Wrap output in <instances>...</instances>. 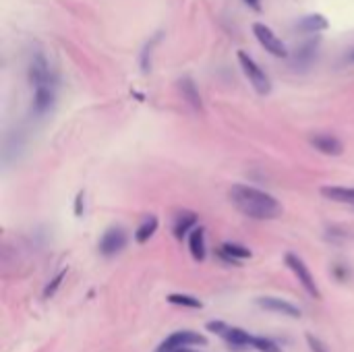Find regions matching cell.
<instances>
[{
	"mask_svg": "<svg viewBox=\"0 0 354 352\" xmlns=\"http://www.w3.org/2000/svg\"><path fill=\"white\" fill-rule=\"evenodd\" d=\"M299 29L305 33H319L324 29H328V19L324 15H307L299 21Z\"/></svg>",
	"mask_w": 354,
	"mask_h": 352,
	"instance_id": "obj_16",
	"label": "cell"
},
{
	"mask_svg": "<svg viewBox=\"0 0 354 352\" xmlns=\"http://www.w3.org/2000/svg\"><path fill=\"white\" fill-rule=\"evenodd\" d=\"M228 197L241 214L253 220H274L282 214V205L276 197L249 185H232Z\"/></svg>",
	"mask_w": 354,
	"mask_h": 352,
	"instance_id": "obj_1",
	"label": "cell"
},
{
	"mask_svg": "<svg viewBox=\"0 0 354 352\" xmlns=\"http://www.w3.org/2000/svg\"><path fill=\"white\" fill-rule=\"evenodd\" d=\"M220 255L226 259V261H234V259H247L251 257V251L241 247V245H234V243H226L222 249H220Z\"/></svg>",
	"mask_w": 354,
	"mask_h": 352,
	"instance_id": "obj_19",
	"label": "cell"
},
{
	"mask_svg": "<svg viewBox=\"0 0 354 352\" xmlns=\"http://www.w3.org/2000/svg\"><path fill=\"white\" fill-rule=\"evenodd\" d=\"M253 33H255L257 41L266 48V52H270L272 56H276V58H286L288 56V48L284 46V41L266 23H255Z\"/></svg>",
	"mask_w": 354,
	"mask_h": 352,
	"instance_id": "obj_4",
	"label": "cell"
},
{
	"mask_svg": "<svg viewBox=\"0 0 354 352\" xmlns=\"http://www.w3.org/2000/svg\"><path fill=\"white\" fill-rule=\"evenodd\" d=\"M307 342H309L311 352H328V349L324 346V342H322L319 338H315L313 334H307Z\"/></svg>",
	"mask_w": 354,
	"mask_h": 352,
	"instance_id": "obj_24",
	"label": "cell"
},
{
	"mask_svg": "<svg viewBox=\"0 0 354 352\" xmlns=\"http://www.w3.org/2000/svg\"><path fill=\"white\" fill-rule=\"evenodd\" d=\"M158 41V37L151 41V44H147L145 46V50H143V54H141V68H143V73H149L151 71V50H153V44Z\"/></svg>",
	"mask_w": 354,
	"mask_h": 352,
	"instance_id": "obj_22",
	"label": "cell"
},
{
	"mask_svg": "<svg viewBox=\"0 0 354 352\" xmlns=\"http://www.w3.org/2000/svg\"><path fill=\"white\" fill-rule=\"evenodd\" d=\"M83 207H85V193H79L77 199H75V214L81 216L83 214Z\"/></svg>",
	"mask_w": 354,
	"mask_h": 352,
	"instance_id": "obj_25",
	"label": "cell"
},
{
	"mask_svg": "<svg viewBox=\"0 0 354 352\" xmlns=\"http://www.w3.org/2000/svg\"><path fill=\"white\" fill-rule=\"evenodd\" d=\"M66 276V272H60V274H56L54 276V280L46 286V290H44V297H52L54 293H56V288L60 286V282H62V278Z\"/></svg>",
	"mask_w": 354,
	"mask_h": 352,
	"instance_id": "obj_23",
	"label": "cell"
},
{
	"mask_svg": "<svg viewBox=\"0 0 354 352\" xmlns=\"http://www.w3.org/2000/svg\"><path fill=\"white\" fill-rule=\"evenodd\" d=\"M156 230H158V218H156V216H149V218H145V220L141 222V226L137 228L135 241L143 245V243H147V241L156 234Z\"/></svg>",
	"mask_w": 354,
	"mask_h": 352,
	"instance_id": "obj_18",
	"label": "cell"
},
{
	"mask_svg": "<svg viewBox=\"0 0 354 352\" xmlns=\"http://www.w3.org/2000/svg\"><path fill=\"white\" fill-rule=\"evenodd\" d=\"M239 62H241V68H243L245 77L251 81L253 89H255L259 95H268V93L272 91V81H270V77L266 75V71H263L247 52H243V50H239Z\"/></svg>",
	"mask_w": 354,
	"mask_h": 352,
	"instance_id": "obj_2",
	"label": "cell"
},
{
	"mask_svg": "<svg viewBox=\"0 0 354 352\" xmlns=\"http://www.w3.org/2000/svg\"><path fill=\"white\" fill-rule=\"evenodd\" d=\"M207 330L214 332V334H218V336H222L226 342H230L234 346H247V344L251 346V340H253L251 334H247V332H243L239 328L226 326L224 322H209L207 324Z\"/></svg>",
	"mask_w": 354,
	"mask_h": 352,
	"instance_id": "obj_9",
	"label": "cell"
},
{
	"mask_svg": "<svg viewBox=\"0 0 354 352\" xmlns=\"http://www.w3.org/2000/svg\"><path fill=\"white\" fill-rule=\"evenodd\" d=\"M249 6H253V8H259V0H245Z\"/></svg>",
	"mask_w": 354,
	"mask_h": 352,
	"instance_id": "obj_26",
	"label": "cell"
},
{
	"mask_svg": "<svg viewBox=\"0 0 354 352\" xmlns=\"http://www.w3.org/2000/svg\"><path fill=\"white\" fill-rule=\"evenodd\" d=\"M189 251H191L193 259H197V261L205 259V230L203 228H195L189 234Z\"/></svg>",
	"mask_w": 354,
	"mask_h": 352,
	"instance_id": "obj_15",
	"label": "cell"
},
{
	"mask_svg": "<svg viewBox=\"0 0 354 352\" xmlns=\"http://www.w3.org/2000/svg\"><path fill=\"white\" fill-rule=\"evenodd\" d=\"M286 266L295 272V276L299 278V282L303 284V288H305L311 297H315V299L322 297V295H319V288H317V284H315L313 274L309 272V268L305 266V261H303L301 257H297L295 253H288V255H286Z\"/></svg>",
	"mask_w": 354,
	"mask_h": 352,
	"instance_id": "obj_7",
	"label": "cell"
},
{
	"mask_svg": "<svg viewBox=\"0 0 354 352\" xmlns=\"http://www.w3.org/2000/svg\"><path fill=\"white\" fill-rule=\"evenodd\" d=\"M309 143L326 156H342L344 151V143L336 135H330V133H315L309 137Z\"/></svg>",
	"mask_w": 354,
	"mask_h": 352,
	"instance_id": "obj_10",
	"label": "cell"
},
{
	"mask_svg": "<svg viewBox=\"0 0 354 352\" xmlns=\"http://www.w3.org/2000/svg\"><path fill=\"white\" fill-rule=\"evenodd\" d=\"M176 352H193V351H189V349H180V351H176Z\"/></svg>",
	"mask_w": 354,
	"mask_h": 352,
	"instance_id": "obj_28",
	"label": "cell"
},
{
	"mask_svg": "<svg viewBox=\"0 0 354 352\" xmlns=\"http://www.w3.org/2000/svg\"><path fill=\"white\" fill-rule=\"evenodd\" d=\"M346 60H348V62H353V64H354V50H351V52H348Z\"/></svg>",
	"mask_w": 354,
	"mask_h": 352,
	"instance_id": "obj_27",
	"label": "cell"
},
{
	"mask_svg": "<svg viewBox=\"0 0 354 352\" xmlns=\"http://www.w3.org/2000/svg\"><path fill=\"white\" fill-rule=\"evenodd\" d=\"M178 91H180V95H183V100L193 108V110H197V112H203V102H201V93H199V89H197V85H195V81L191 79V77H183V79H178Z\"/></svg>",
	"mask_w": 354,
	"mask_h": 352,
	"instance_id": "obj_11",
	"label": "cell"
},
{
	"mask_svg": "<svg viewBox=\"0 0 354 352\" xmlns=\"http://www.w3.org/2000/svg\"><path fill=\"white\" fill-rule=\"evenodd\" d=\"M322 195L330 201H336V203H344V205H354V187H324L322 189Z\"/></svg>",
	"mask_w": 354,
	"mask_h": 352,
	"instance_id": "obj_14",
	"label": "cell"
},
{
	"mask_svg": "<svg viewBox=\"0 0 354 352\" xmlns=\"http://www.w3.org/2000/svg\"><path fill=\"white\" fill-rule=\"evenodd\" d=\"M315 58H317V39L315 41H307L301 48H297V52L292 56V66L297 71L299 68L305 71V68H309L315 62Z\"/></svg>",
	"mask_w": 354,
	"mask_h": 352,
	"instance_id": "obj_13",
	"label": "cell"
},
{
	"mask_svg": "<svg viewBox=\"0 0 354 352\" xmlns=\"http://www.w3.org/2000/svg\"><path fill=\"white\" fill-rule=\"evenodd\" d=\"M27 77H29L31 87L56 83V77H54V73H52V66H50L48 58H46L41 52H33V54H31L29 68H27Z\"/></svg>",
	"mask_w": 354,
	"mask_h": 352,
	"instance_id": "obj_3",
	"label": "cell"
},
{
	"mask_svg": "<svg viewBox=\"0 0 354 352\" xmlns=\"http://www.w3.org/2000/svg\"><path fill=\"white\" fill-rule=\"evenodd\" d=\"M33 95H31V112L35 116H46L56 102V83H48V85H37L31 87Z\"/></svg>",
	"mask_w": 354,
	"mask_h": 352,
	"instance_id": "obj_5",
	"label": "cell"
},
{
	"mask_svg": "<svg viewBox=\"0 0 354 352\" xmlns=\"http://www.w3.org/2000/svg\"><path fill=\"white\" fill-rule=\"evenodd\" d=\"M127 247V232L118 226H112L104 232L102 241H100V253L104 257H114L118 255L122 249Z\"/></svg>",
	"mask_w": 354,
	"mask_h": 352,
	"instance_id": "obj_8",
	"label": "cell"
},
{
	"mask_svg": "<svg viewBox=\"0 0 354 352\" xmlns=\"http://www.w3.org/2000/svg\"><path fill=\"white\" fill-rule=\"evenodd\" d=\"M203 346V344H207V340H205V336H201V334H197V332H176V334H172V336H168L160 346H158V351L156 352H176L180 351V349H187V346Z\"/></svg>",
	"mask_w": 354,
	"mask_h": 352,
	"instance_id": "obj_6",
	"label": "cell"
},
{
	"mask_svg": "<svg viewBox=\"0 0 354 352\" xmlns=\"http://www.w3.org/2000/svg\"><path fill=\"white\" fill-rule=\"evenodd\" d=\"M168 301L172 305H178V307H187V309H201V301L193 299V297H187V295H170Z\"/></svg>",
	"mask_w": 354,
	"mask_h": 352,
	"instance_id": "obj_20",
	"label": "cell"
},
{
	"mask_svg": "<svg viewBox=\"0 0 354 352\" xmlns=\"http://www.w3.org/2000/svg\"><path fill=\"white\" fill-rule=\"evenodd\" d=\"M251 346H253V349H257L259 352H282V349H280L274 340H270V338H261V336H253Z\"/></svg>",
	"mask_w": 354,
	"mask_h": 352,
	"instance_id": "obj_21",
	"label": "cell"
},
{
	"mask_svg": "<svg viewBox=\"0 0 354 352\" xmlns=\"http://www.w3.org/2000/svg\"><path fill=\"white\" fill-rule=\"evenodd\" d=\"M195 224H197V216L191 214V212H183L176 218V222H174V234H176V239H185L189 232H193L195 230Z\"/></svg>",
	"mask_w": 354,
	"mask_h": 352,
	"instance_id": "obj_17",
	"label": "cell"
},
{
	"mask_svg": "<svg viewBox=\"0 0 354 352\" xmlns=\"http://www.w3.org/2000/svg\"><path fill=\"white\" fill-rule=\"evenodd\" d=\"M257 305L263 307L266 311H274V313H282V315H288V317H301V309L295 307L292 303L288 301H282V299H274V297H261L257 299Z\"/></svg>",
	"mask_w": 354,
	"mask_h": 352,
	"instance_id": "obj_12",
	"label": "cell"
}]
</instances>
